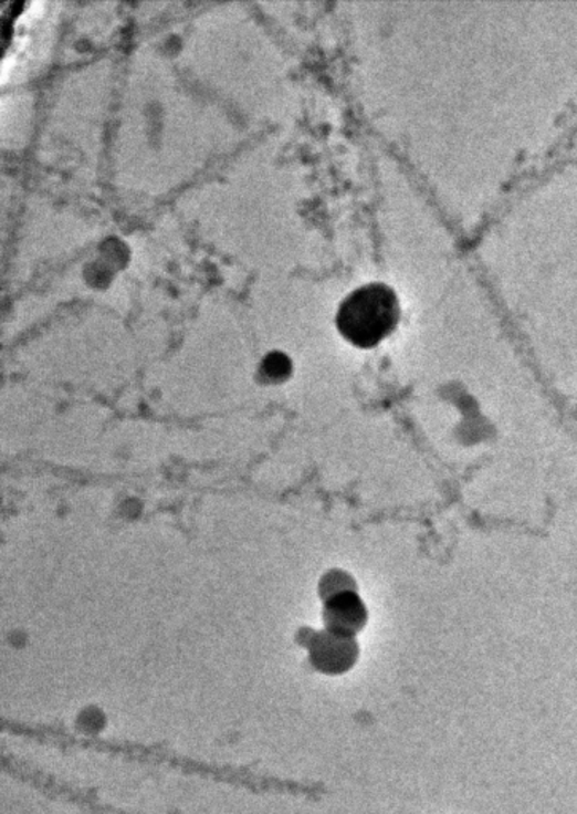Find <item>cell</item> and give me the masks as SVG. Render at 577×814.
Listing matches in <instances>:
<instances>
[{"mask_svg": "<svg viewBox=\"0 0 577 814\" xmlns=\"http://www.w3.org/2000/svg\"><path fill=\"white\" fill-rule=\"evenodd\" d=\"M397 294L382 283H369L348 294L337 311V328L357 347H374L397 326Z\"/></svg>", "mask_w": 577, "mask_h": 814, "instance_id": "obj_1", "label": "cell"}, {"mask_svg": "<svg viewBox=\"0 0 577 814\" xmlns=\"http://www.w3.org/2000/svg\"><path fill=\"white\" fill-rule=\"evenodd\" d=\"M311 660L322 674L340 675L357 660V646L354 639L326 630L312 641Z\"/></svg>", "mask_w": 577, "mask_h": 814, "instance_id": "obj_2", "label": "cell"}, {"mask_svg": "<svg viewBox=\"0 0 577 814\" xmlns=\"http://www.w3.org/2000/svg\"><path fill=\"white\" fill-rule=\"evenodd\" d=\"M365 620V606L354 592H339L326 603V630L334 635L352 638L358 630H361Z\"/></svg>", "mask_w": 577, "mask_h": 814, "instance_id": "obj_3", "label": "cell"}, {"mask_svg": "<svg viewBox=\"0 0 577 814\" xmlns=\"http://www.w3.org/2000/svg\"><path fill=\"white\" fill-rule=\"evenodd\" d=\"M264 369H266L267 376L279 379V377H285L290 373V362L281 354L270 355L264 362Z\"/></svg>", "mask_w": 577, "mask_h": 814, "instance_id": "obj_4", "label": "cell"}]
</instances>
